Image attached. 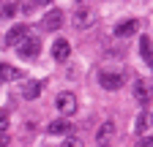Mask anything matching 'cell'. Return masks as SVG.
<instances>
[{
    "instance_id": "obj_21",
    "label": "cell",
    "mask_w": 153,
    "mask_h": 147,
    "mask_svg": "<svg viewBox=\"0 0 153 147\" xmlns=\"http://www.w3.org/2000/svg\"><path fill=\"white\" fill-rule=\"evenodd\" d=\"M137 147H150V136H148V139H142V142H137Z\"/></svg>"
},
{
    "instance_id": "obj_17",
    "label": "cell",
    "mask_w": 153,
    "mask_h": 147,
    "mask_svg": "<svg viewBox=\"0 0 153 147\" xmlns=\"http://www.w3.org/2000/svg\"><path fill=\"white\" fill-rule=\"evenodd\" d=\"M6 128H8V112L0 109V131H6Z\"/></svg>"
},
{
    "instance_id": "obj_18",
    "label": "cell",
    "mask_w": 153,
    "mask_h": 147,
    "mask_svg": "<svg viewBox=\"0 0 153 147\" xmlns=\"http://www.w3.org/2000/svg\"><path fill=\"white\" fill-rule=\"evenodd\" d=\"M63 147H82V142L76 139V136H68V139L63 142Z\"/></svg>"
},
{
    "instance_id": "obj_5",
    "label": "cell",
    "mask_w": 153,
    "mask_h": 147,
    "mask_svg": "<svg viewBox=\"0 0 153 147\" xmlns=\"http://www.w3.org/2000/svg\"><path fill=\"white\" fill-rule=\"evenodd\" d=\"M30 35V27L27 25H16V27H11L8 30V35H6V46H19L25 38Z\"/></svg>"
},
{
    "instance_id": "obj_9",
    "label": "cell",
    "mask_w": 153,
    "mask_h": 147,
    "mask_svg": "<svg viewBox=\"0 0 153 147\" xmlns=\"http://www.w3.org/2000/svg\"><path fill=\"white\" fill-rule=\"evenodd\" d=\"M41 82H38V79H30V82H25L22 85V98H27V101H36L38 96H41Z\"/></svg>"
},
{
    "instance_id": "obj_12",
    "label": "cell",
    "mask_w": 153,
    "mask_h": 147,
    "mask_svg": "<svg viewBox=\"0 0 153 147\" xmlns=\"http://www.w3.org/2000/svg\"><path fill=\"white\" fill-rule=\"evenodd\" d=\"M134 131H137V136H148V131H150V115L148 112H142L140 117H137V125H134Z\"/></svg>"
},
{
    "instance_id": "obj_14",
    "label": "cell",
    "mask_w": 153,
    "mask_h": 147,
    "mask_svg": "<svg viewBox=\"0 0 153 147\" xmlns=\"http://www.w3.org/2000/svg\"><path fill=\"white\" fill-rule=\"evenodd\" d=\"M47 131L55 134V136H57V134H68V131H71V123H68V120H55V123H49Z\"/></svg>"
},
{
    "instance_id": "obj_20",
    "label": "cell",
    "mask_w": 153,
    "mask_h": 147,
    "mask_svg": "<svg viewBox=\"0 0 153 147\" xmlns=\"http://www.w3.org/2000/svg\"><path fill=\"white\" fill-rule=\"evenodd\" d=\"M0 147H8V136L6 134H0Z\"/></svg>"
},
{
    "instance_id": "obj_3",
    "label": "cell",
    "mask_w": 153,
    "mask_h": 147,
    "mask_svg": "<svg viewBox=\"0 0 153 147\" xmlns=\"http://www.w3.org/2000/svg\"><path fill=\"white\" fill-rule=\"evenodd\" d=\"M16 49H19V54H22V57H25V60H30V57H36V54H38V52H41V38H36V35L30 33V35H27V38H25L22 44H19V46H16Z\"/></svg>"
},
{
    "instance_id": "obj_13",
    "label": "cell",
    "mask_w": 153,
    "mask_h": 147,
    "mask_svg": "<svg viewBox=\"0 0 153 147\" xmlns=\"http://www.w3.org/2000/svg\"><path fill=\"white\" fill-rule=\"evenodd\" d=\"M134 96H137V101H140V104H148V101H150V90H148V85H145L142 79L134 85Z\"/></svg>"
},
{
    "instance_id": "obj_16",
    "label": "cell",
    "mask_w": 153,
    "mask_h": 147,
    "mask_svg": "<svg viewBox=\"0 0 153 147\" xmlns=\"http://www.w3.org/2000/svg\"><path fill=\"white\" fill-rule=\"evenodd\" d=\"M14 14H16V6H14V3H6V6H3V11H0V16H6V19H11Z\"/></svg>"
},
{
    "instance_id": "obj_7",
    "label": "cell",
    "mask_w": 153,
    "mask_h": 147,
    "mask_svg": "<svg viewBox=\"0 0 153 147\" xmlns=\"http://www.w3.org/2000/svg\"><path fill=\"white\" fill-rule=\"evenodd\" d=\"M112 136H115V123H104L99 131H96V142H101V147H109V142H112Z\"/></svg>"
},
{
    "instance_id": "obj_19",
    "label": "cell",
    "mask_w": 153,
    "mask_h": 147,
    "mask_svg": "<svg viewBox=\"0 0 153 147\" xmlns=\"http://www.w3.org/2000/svg\"><path fill=\"white\" fill-rule=\"evenodd\" d=\"M36 8H38V3H22V11H25V14H33Z\"/></svg>"
},
{
    "instance_id": "obj_1",
    "label": "cell",
    "mask_w": 153,
    "mask_h": 147,
    "mask_svg": "<svg viewBox=\"0 0 153 147\" xmlns=\"http://www.w3.org/2000/svg\"><path fill=\"white\" fill-rule=\"evenodd\" d=\"M71 22H74V27H76V30H85V27H90V25L96 22V11H93L90 6H79V8L74 11Z\"/></svg>"
},
{
    "instance_id": "obj_2",
    "label": "cell",
    "mask_w": 153,
    "mask_h": 147,
    "mask_svg": "<svg viewBox=\"0 0 153 147\" xmlns=\"http://www.w3.org/2000/svg\"><path fill=\"white\" fill-rule=\"evenodd\" d=\"M55 106H57V112H60L63 117H71L76 112V96L74 93H60L55 98Z\"/></svg>"
},
{
    "instance_id": "obj_15",
    "label": "cell",
    "mask_w": 153,
    "mask_h": 147,
    "mask_svg": "<svg viewBox=\"0 0 153 147\" xmlns=\"http://www.w3.org/2000/svg\"><path fill=\"white\" fill-rule=\"evenodd\" d=\"M140 54H142V60L148 65L153 63V57H150V35H142V38H140Z\"/></svg>"
},
{
    "instance_id": "obj_4",
    "label": "cell",
    "mask_w": 153,
    "mask_h": 147,
    "mask_svg": "<svg viewBox=\"0 0 153 147\" xmlns=\"http://www.w3.org/2000/svg\"><path fill=\"white\" fill-rule=\"evenodd\" d=\"M99 85L104 90H120L123 87V76H120L118 71H101L99 74Z\"/></svg>"
},
{
    "instance_id": "obj_8",
    "label": "cell",
    "mask_w": 153,
    "mask_h": 147,
    "mask_svg": "<svg viewBox=\"0 0 153 147\" xmlns=\"http://www.w3.org/2000/svg\"><path fill=\"white\" fill-rule=\"evenodd\" d=\"M68 54H71V46H68L66 38H57V41L52 44V57H55V60L63 63V60H68Z\"/></svg>"
},
{
    "instance_id": "obj_10",
    "label": "cell",
    "mask_w": 153,
    "mask_h": 147,
    "mask_svg": "<svg viewBox=\"0 0 153 147\" xmlns=\"http://www.w3.org/2000/svg\"><path fill=\"white\" fill-rule=\"evenodd\" d=\"M137 27H140L137 19H126V22H120L118 27H115V35H118V38H128V35L137 33Z\"/></svg>"
},
{
    "instance_id": "obj_6",
    "label": "cell",
    "mask_w": 153,
    "mask_h": 147,
    "mask_svg": "<svg viewBox=\"0 0 153 147\" xmlns=\"http://www.w3.org/2000/svg\"><path fill=\"white\" fill-rule=\"evenodd\" d=\"M41 25H44V30H57V27L63 25V11H60V8H52V11H47Z\"/></svg>"
},
{
    "instance_id": "obj_11",
    "label": "cell",
    "mask_w": 153,
    "mask_h": 147,
    "mask_svg": "<svg viewBox=\"0 0 153 147\" xmlns=\"http://www.w3.org/2000/svg\"><path fill=\"white\" fill-rule=\"evenodd\" d=\"M19 76H25L19 68H14L8 63H0V82H11V79H19Z\"/></svg>"
}]
</instances>
